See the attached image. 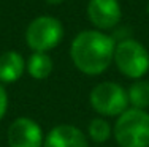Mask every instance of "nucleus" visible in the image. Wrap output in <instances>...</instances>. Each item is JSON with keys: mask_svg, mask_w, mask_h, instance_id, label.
<instances>
[{"mask_svg": "<svg viewBox=\"0 0 149 147\" xmlns=\"http://www.w3.org/2000/svg\"><path fill=\"white\" fill-rule=\"evenodd\" d=\"M116 43L102 30H84L78 33L70 46V57L81 73L97 76L113 62Z\"/></svg>", "mask_w": 149, "mask_h": 147, "instance_id": "obj_1", "label": "nucleus"}, {"mask_svg": "<svg viewBox=\"0 0 149 147\" xmlns=\"http://www.w3.org/2000/svg\"><path fill=\"white\" fill-rule=\"evenodd\" d=\"M114 138L120 147H149V114L136 108L125 109L116 120Z\"/></svg>", "mask_w": 149, "mask_h": 147, "instance_id": "obj_2", "label": "nucleus"}, {"mask_svg": "<svg viewBox=\"0 0 149 147\" xmlns=\"http://www.w3.org/2000/svg\"><path fill=\"white\" fill-rule=\"evenodd\" d=\"M113 60L119 71L130 79L143 78L149 70L148 49L132 38H125L116 44Z\"/></svg>", "mask_w": 149, "mask_h": 147, "instance_id": "obj_3", "label": "nucleus"}, {"mask_svg": "<svg viewBox=\"0 0 149 147\" xmlns=\"http://www.w3.org/2000/svg\"><path fill=\"white\" fill-rule=\"evenodd\" d=\"M63 37V27L52 16H38L27 26L26 41L33 52H46L56 48Z\"/></svg>", "mask_w": 149, "mask_h": 147, "instance_id": "obj_4", "label": "nucleus"}, {"mask_svg": "<svg viewBox=\"0 0 149 147\" xmlns=\"http://www.w3.org/2000/svg\"><path fill=\"white\" fill-rule=\"evenodd\" d=\"M91 104L100 115L113 117L120 115L127 109L129 97L127 92L116 82H100L91 92Z\"/></svg>", "mask_w": 149, "mask_h": 147, "instance_id": "obj_5", "label": "nucleus"}, {"mask_svg": "<svg viewBox=\"0 0 149 147\" xmlns=\"http://www.w3.org/2000/svg\"><path fill=\"white\" fill-rule=\"evenodd\" d=\"M10 147H41L43 131L41 127L30 117H17L8 128Z\"/></svg>", "mask_w": 149, "mask_h": 147, "instance_id": "obj_6", "label": "nucleus"}, {"mask_svg": "<svg viewBox=\"0 0 149 147\" xmlns=\"http://www.w3.org/2000/svg\"><path fill=\"white\" fill-rule=\"evenodd\" d=\"M87 17L98 30H109L119 24L122 10L118 0H89Z\"/></svg>", "mask_w": 149, "mask_h": 147, "instance_id": "obj_7", "label": "nucleus"}, {"mask_svg": "<svg viewBox=\"0 0 149 147\" xmlns=\"http://www.w3.org/2000/svg\"><path fill=\"white\" fill-rule=\"evenodd\" d=\"M43 147H87V138L73 125H57L45 138Z\"/></svg>", "mask_w": 149, "mask_h": 147, "instance_id": "obj_8", "label": "nucleus"}, {"mask_svg": "<svg viewBox=\"0 0 149 147\" xmlns=\"http://www.w3.org/2000/svg\"><path fill=\"white\" fill-rule=\"evenodd\" d=\"M26 70L24 57L16 51H5L0 55V82H16Z\"/></svg>", "mask_w": 149, "mask_h": 147, "instance_id": "obj_9", "label": "nucleus"}, {"mask_svg": "<svg viewBox=\"0 0 149 147\" xmlns=\"http://www.w3.org/2000/svg\"><path fill=\"white\" fill-rule=\"evenodd\" d=\"M26 68L33 79H46L52 71V59L46 52H33L27 60Z\"/></svg>", "mask_w": 149, "mask_h": 147, "instance_id": "obj_10", "label": "nucleus"}, {"mask_svg": "<svg viewBox=\"0 0 149 147\" xmlns=\"http://www.w3.org/2000/svg\"><path fill=\"white\" fill-rule=\"evenodd\" d=\"M129 103L136 109H146L149 106V82L148 81H140L133 82L130 86L129 92Z\"/></svg>", "mask_w": 149, "mask_h": 147, "instance_id": "obj_11", "label": "nucleus"}, {"mask_svg": "<svg viewBox=\"0 0 149 147\" xmlns=\"http://www.w3.org/2000/svg\"><path fill=\"white\" fill-rule=\"evenodd\" d=\"M87 131H89V136L92 141L95 142H105L106 139L111 136V125L105 120V119H92L89 127H87Z\"/></svg>", "mask_w": 149, "mask_h": 147, "instance_id": "obj_12", "label": "nucleus"}, {"mask_svg": "<svg viewBox=\"0 0 149 147\" xmlns=\"http://www.w3.org/2000/svg\"><path fill=\"white\" fill-rule=\"evenodd\" d=\"M6 108H8V95H6V90L3 89V86L0 84V120L5 115Z\"/></svg>", "mask_w": 149, "mask_h": 147, "instance_id": "obj_13", "label": "nucleus"}, {"mask_svg": "<svg viewBox=\"0 0 149 147\" xmlns=\"http://www.w3.org/2000/svg\"><path fill=\"white\" fill-rule=\"evenodd\" d=\"M46 3H49V5H60V3H63L65 0H45Z\"/></svg>", "mask_w": 149, "mask_h": 147, "instance_id": "obj_14", "label": "nucleus"}, {"mask_svg": "<svg viewBox=\"0 0 149 147\" xmlns=\"http://www.w3.org/2000/svg\"><path fill=\"white\" fill-rule=\"evenodd\" d=\"M148 13H149V3H148Z\"/></svg>", "mask_w": 149, "mask_h": 147, "instance_id": "obj_15", "label": "nucleus"}]
</instances>
